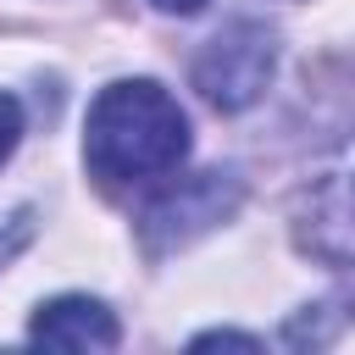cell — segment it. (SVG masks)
Masks as SVG:
<instances>
[{
  "label": "cell",
  "mask_w": 355,
  "mask_h": 355,
  "mask_svg": "<svg viewBox=\"0 0 355 355\" xmlns=\"http://www.w3.org/2000/svg\"><path fill=\"white\" fill-rule=\"evenodd\" d=\"M33 338L39 344H55V349H116V322H111V311L100 300L67 294V300L39 305Z\"/></svg>",
  "instance_id": "5"
},
{
  "label": "cell",
  "mask_w": 355,
  "mask_h": 355,
  "mask_svg": "<svg viewBox=\"0 0 355 355\" xmlns=\"http://www.w3.org/2000/svg\"><path fill=\"white\" fill-rule=\"evenodd\" d=\"M83 155H89V172L111 189L166 178L189 155V116L161 83H144V78L111 83L89 105Z\"/></svg>",
  "instance_id": "1"
},
{
  "label": "cell",
  "mask_w": 355,
  "mask_h": 355,
  "mask_svg": "<svg viewBox=\"0 0 355 355\" xmlns=\"http://www.w3.org/2000/svg\"><path fill=\"white\" fill-rule=\"evenodd\" d=\"M300 244L327 266H355V133L311 172L300 194Z\"/></svg>",
  "instance_id": "2"
},
{
  "label": "cell",
  "mask_w": 355,
  "mask_h": 355,
  "mask_svg": "<svg viewBox=\"0 0 355 355\" xmlns=\"http://www.w3.org/2000/svg\"><path fill=\"white\" fill-rule=\"evenodd\" d=\"M17 133H22V105L11 94H0V161L17 150Z\"/></svg>",
  "instance_id": "7"
},
{
  "label": "cell",
  "mask_w": 355,
  "mask_h": 355,
  "mask_svg": "<svg viewBox=\"0 0 355 355\" xmlns=\"http://www.w3.org/2000/svg\"><path fill=\"white\" fill-rule=\"evenodd\" d=\"M272 78V33L255 17L227 22L194 61V89L216 105V111H244Z\"/></svg>",
  "instance_id": "3"
},
{
  "label": "cell",
  "mask_w": 355,
  "mask_h": 355,
  "mask_svg": "<svg viewBox=\"0 0 355 355\" xmlns=\"http://www.w3.org/2000/svg\"><path fill=\"white\" fill-rule=\"evenodd\" d=\"M28 239H33V216L22 211V216H11V222L0 227V266H6V261H17Z\"/></svg>",
  "instance_id": "6"
},
{
  "label": "cell",
  "mask_w": 355,
  "mask_h": 355,
  "mask_svg": "<svg viewBox=\"0 0 355 355\" xmlns=\"http://www.w3.org/2000/svg\"><path fill=\"white\" fill-rule=\"evenodd\" d=\"M239 205V178L233 172H194L178 189H166L150 211H144V239L150 250H172L189 244L194 233H205L211 222H222Z\"/></svg>",
  "instance_id": "4"
},
{
  "label": "cell",
  "mask_w": 355,
  "mask_h": 355,
  "mask_svg": "<svg viewBox=\"0 0 355 355\" xmlns=\"http://www.w3.org/2000/svg\"><path fill=\"white\" fill-rule=\"evenodd\" d=\"M150 6H161V11H178V17H189V11H200L205 0H150Z\"/></svg>",
  "instance_id": "8"
}]
</instances>
